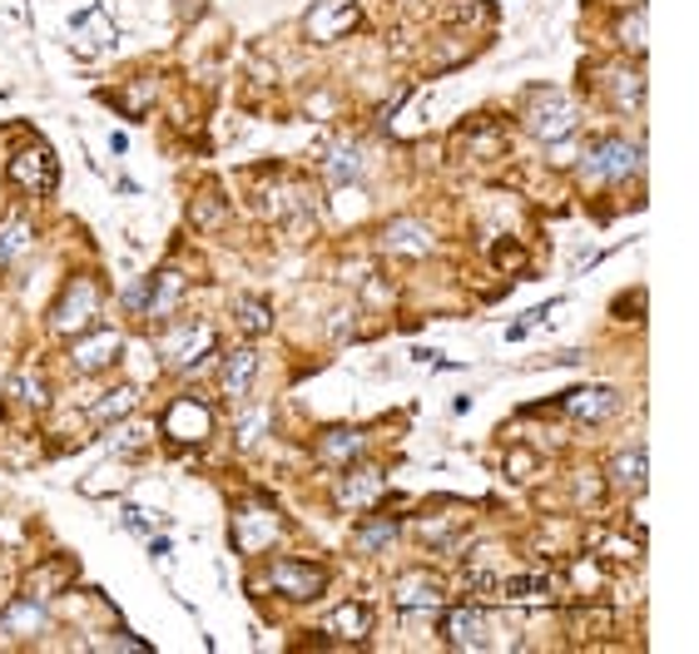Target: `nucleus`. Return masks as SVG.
Wrapping results in <instances>:
<instances>
[{
  "label": "nucleus",
  "mask_w": 699,
  "mask_h": 654,
  "mask_svg": "<svg viewBox=\"0 0 699 654\" xmlns=\"http://www.w3.org/2000/svg\"><path fill=\"white\" fill-rule=\"evenodd\" d=\"M183 298V273H159L150 278V302H144V318H164L174 302Z\"/></svg>",
  "instance_id": "nucleus-25"
},
{
  "label": "nucleus",
  "mask_w": 699,
  "mask_h": 654,
  "mask_svg": "<svg viewBox=\"0 0 699 654\" xmlns=\"http://www.w3.org/2000/svg\"><path fill=\"white\" fill-rule=\"evenodd\" d=\"M611 95H615V105L630 115V109H640L645 105V75L640 70H611Z\"/></svg>",
  "instance_id": "nucleus-27"
},
{
  "label": "nucleus",
  "mask_w": 699,
  "mask_h": 654,
  "mask_svg": "<svg viewBox=\"0 0 699 654\" xmlns=\"http://www.w3.org/2000/svg\"><path fill=\"white\" fill-rule=\"evenodd\" d=\"M357 25V0H318L308 11V35L312 40H343Z\"/></svg>",
  "instance_id": "nucleus-10"
},
{
  "label": "nucleus",
  "mask_w": 699,
  "mask_h": 654,
  "mask_svg": "<svg viewBox=\"0 0 699 654\" xmlns=\"http://www.w3.org/2000/svg\"><path fill=\"white\" fill-rule=\"evenodd\" d=\"M234 536H238V550L259 556L263 546H273V540H279V515H273V511H244L234 521Z\"/></svg>",
  "instance_id": "nucleus-17"
},
{
  "label": "nucleus",
  "mask_w": 699,
  "mask_h": 654,
  "mask_svg": "<svg viewBox=\"0 0 699 654\" xmlns=\"http://www.w3.org/2000/svg\"><path fill=\"white\" fill-rule=\"evenodd\" d=\"M611 476H615V486H630V491H645V476H650V451L645 447H630V451H620L611 462Z\"/></svg>",
  "instance_id": "nucleus-20"
},
{
  "label": "nucleus",
  "mask_w": 699,
  "mask_h": 654,
  "mask_svg": "<svg viewBox=\"0 0 699 654\" xmlns=\"http://www.w3.org/2000/svg\"><path fill=\"white\" fill-rule=\"evenodd\" d=\"M119 357H125V337H119L115 328H95V333H85L75 347H70V367L85 372V377L105 372V367L119 362Z\"/></svg>",
  "instance_id": "nucleus-6"
},
{
  "label": "nucleus",
  "mask_w": 699,
  "mask_h": 654,
  "mask_svg": "<svg viewBox=\"0 0 699 654\" xmlns=\"http://www.w3.org/2000/svg\"><path fill=\"white\" fill-rule=\"evenodd\" d=\"M521 124H526L531 140L556 144V140H570V134L581 129V109L570 105V99L560 95V90H531Z\"/></svg>",
  "instance_id": "nucleus-1"
},
{
  "label": "nucleus",
  "mask_w": 699,
  "mask_h": 654,
  "mask_svg": "<svg viewBox=\"0 0 699 654\" xmlns=\"http://www.w3.org/2000/svg\"><path fill=\"white\" fill-rule=\"evenodd\" d=\"M253 377H259V353H248V347H238V353L224 362V372H218V392L238 402V397H248V387H253Z\"/></svg>",
  "instance_id": "nucleus-19"
},
{
  "label": "nucleus",
  "mask_w": 699,
  "mask_h": 654,
  "mask_svg": "<svg viewBox=\"0 0 699 654\" xmlns=\"http://www.w3.org/2000/svg\"><path fill=\"white\" fill-rule=\"evenodd\" d=\"M388 540H398V521H372L357 531V550H382Z\"/></svg>",
  "instance_id": "nucleus-30"
},
{
  "label": "nucleus",
  "mask_w": 699,
  "mask_h": 654,
  "mask_svg": "<svg viewBox=\"0 0 699 654\" xmlns=\"http://www.w3.org/2000/svg\"><path fill=\"white\" fill-rule=\"evenodd\" d=\"M134 407H140V392H134V387H115V392H105V402L90 407V421H95V427H109V421L130 417Z\"/></svg>",
  "instance_id": "nucleus-24"
},
{
  "label": "nucleus",
  "mask_w": 699,
  "mask_h": 654,
  "mask_svg": "<svg viewBox=\"0 0 699 654\" xmlns=\"http://www.w3.org/2000/svg\"><path fill=\"white\" fill-rule=\"evenodd\" d=\"M441 640L452 650H491V620L476 605H452L441 615Z\"/></svg>",
  "instance_id": "nucleus-5"
},
{
  "label": "nucleus",
  "mask_w": 699,
  "mask_h": 654,
  "mask_svg": "<svg viewBox=\"0 0 699 654\" xmlns=\"http://www.w3.org/2000/svg\"><path fill=\"white\" fill-rule=\"evenodd\" d=\"M392 601H398L402 610H437L447 595H441L437 575H427V570H407V575H398V585H392Z\"/></svg>",
  "instance_id": "nucleus-14"
},
{
  "label": "nucleus",
  "mask_w": 699,
  "mask_h": 654,
  "mask_svg": "<svg viewBox=\"0 0 699 654\" xmlns=\"http://www.w3.org/2000/svg\"><path fill=\"white\" fill-rule=\"evenodd\" d=\"M209 427H214V417H209V407L199 397H179L164 412V437L183 441V447H189V441H204Z\"/></svg>",
  "instance_id": "nucleus-9"
},
{
  "label": "nucleus",
  "mask_w": 699,
  "mask_h": 654,
  "mask_svg": "<svg viewBox=\"0 0 699 654\" xmlns=\"http://www.w3.org/2000/svg\"><path fill=\"white\" fill-rule=\"evenodd\" d=\"M323 630L337 634V640H367V630H372V610H367V605H343V610L328 615Z\"/></svg>",
  "instance_id": "nucleus-23"
},
{
  "label": "nucleus",
  "mask_w": 699,
  "mask_h": 654,
  "mask_svg": "<svg viewBox=\"0 0 699 654\" xmlns=\"http://www.w3.org/2000/svg\"><path fill=\"white\" fill-rule=\"evenodd\" d=\"M382 248H388V253H402V258H427L431 248H437V238H431V228L417 224V218H392V224L382 228Z\"/></svg>",
  "instance_id": "nucleus-15"
},
{
  "label": "nucleus",
  "mask_w": 699,
  "mask_h": 654,
  "mask_svg": "<svg viewBox=\"0 0 699 654\" xmlns=\"http://www.w3.org/2000/svg\"><path fill=\"white\" fill-rule=\"evenodd\" d=\"M31 243H35V228L25 224V218H5V224H0V269L21 263V258L31 253Z\"/></svg>",
  "instance_id": "nucleus-21"
},
{
  "label": "nucleus",
  "mask_w": 699,
  "mask_h": 654,
  "mask_svg": "<svg viewBox=\"0 0 699 654\" xmlns=\"http://www.w3.org/2000/svg\"><path fill=\"white\" fill-rule=\"evenodd\" d=\"M357 451H363V431H353V427H328L323 437H318V456L323 462H353Z\"/></svg>",
  "instance_id": "nucleus-22"
},
{
  "label": "nucleus",
  "mask_w": 699,
  "mask_h": 654,
  "mask_svg": "<svg viewBox=\"0 0 699 654\" xmlns=\"http://www.w3.org/2000/svg\"><path fill=\"white\" fill-rule=\"evenodd\" d=\"M259 431H263V412L244 421V447H253V441H259Z\"/></svg>",
  "instance_id": "nucleus-34"
},
{
  "label": "nucleus",
  "mask_w": 699,
  "mask_h": 654,
  "mask_svg": "<svg viewBox=\"0 0 699 654\" xmlns=\"http://www.w3.org/2000/svg\"><path fill=\"white\" fill-rule=\"evenodd\" d=\"M318 169H323V179L333 183V189H343V183H353L357 174H363V150H357L353 140H328L323 150H318Z\"/></svg>",
  "instance_id": "nucleus-12"
},
{
  "label": "nucleus",
  "mask_w": 699,
  "mask_h": 654,
  "mask_svg": "<svg viewBox=\"0 0 699 654\" xmlns=\"http://www.w3.org/2000/svg\"><path fill=\"white\" fill-rule=\"evenodd\" d=\"M382 491H388L382 466H353V472L343 476V486H337V506H343V511H363V506H372Z\"/></svg>",
  "instance_id": "nucleus-11"
},
{
  "label": "nucleus",
  "mask_w": 699,
  "mask_h": 654,
  "mask_svg": "<svg viewBox=\"0 0 699 654\" xmlns=\"http://www.w3.org/2000/svg\"><path fill=\"white\" fill-rule=\"evenodd\" d=\"M496 601H511V605H536V601H550V580L541 575V570L501 575V585H496Z\"/></svg>",
  "instance_id": "nucleus-18"
},
{
  "label": "nucleus",
  "mask_w": 699,
  "mask_h": 654,
  "mask_svg": "<svg viewBox=\"0 0 699 654\" xmlns=\"http://www.w3.org/2000/svg\"><path fill=\"white\" fill-rule=\"evenodd\" d=\"M144 302H150V278H140L130 293H125V308L130 312H144Z\"/></svg>",
  "instance_id": "nucleus-32"
},
{
  "label": "nucleus",
  "mask_w": 699,
  "mask_h": 654,
  "mask_svg": "<svg viewBox=\"0 0 699 654\" xmlns=\"http://www.w3.org/2000/svg\"><path fill=\"white\" fill-rule=\"evenodd\" d=\"M11 392H15V397H25V402H45V382H35L31 367H25V372L11 382Z\"/></svg>",
  "instance_id": "nucleus-31"
},
{
  "label": "nucleus",
  "mask_w": 699,
  "mask_h": 654,
  "mask_svg": "<svg viewBox=\"0 0 699 654\" xmlns=\"http://www.w3.org/2000/svg\"><path fill=\"white\" fill-rule=\"evenodd\" d=\"M347 322H353V308H337V312H333V337L347 333Z\"/></svg>",
  "instance_id": "nucleus-35"
},
{
  "label": "nucleus",
  "mask_w": 699,
  "mask_h": 654,
  "mask_svg": "<svg viewBox=\"0 0 699 654\" xmlns=\"http://www.w3.org/2000/svg\"><path fill=\"white\" fill-rule=\"evenodd\" d=\"M45 625H50V615H45V605L31 601V595L11 601L5 615H0V634H11V640H31V634H40Z\"/></svg>",
  "instance_id": "nucleus-16"
},
{
  "label": "nucleus",
  "mask_w": 699,
  "mask_h": 654,
  "mask_svg": "<svg viewBox=\"0 0 699 654\" xmlns=\"http://www.w3.org/2000/svg\"><path fill=\"white\" fill-rule=\"evenodd\" d=\"M238 328H244L248 337H263L273 328V312L263 298H238Z\"/></svg>",
  "instance_id": "nucleus-28"
},
{
  "label": "nucleus",
  "mask_w": 699,
  "mask_h": 654,
  "mask_svg": "<svg viewBox=\"0 0 699 654\" xmlns=\"http://www.w3.org/2000/svg\"><path fill=\"white\" fill-rule=\"evenodd\" d=\"M269 580H273V591L288 595V601H312V595H323V585H328L323 566H308V560H273Z\"/></svg>",
  "instance_id": "nucleus-8"
},
{
  "label": "nucleus",
  "mask_w": 699,
  "mask_h": 654,
  "mask_svg": "<svg viewBox=\"0 0 699 654\" xmlns=\"http://www.w3.org/2000/svg\"><path fill=\"white\" fill-rule=\"evenodd\" d=\"M209 353H214V328H209V322H183V328L159 337V357L174 372H194Z\"/></svg>",
  "instance_id": "nucleus-3"
},
{
  "label": "nucleus",
  "mask_w": 699,
  "mask_h": 654,
  "mask_svg": "<svg viewBox=\"0 0 699 654\" xmlns=\"http://www.w3.org/2000/svg\"><path fill=\"white\" fill-rule=\"evenodd\" d=\"M566 412L576 421H585V427L611 421L615 412H620V392H615V387H581V392H570L566 397Z\"/></svg>",
  "instance_id": "nucleus-13"
},
{
  "label": "nucleus",
  "mask_w": 699,
  "mask_h": 654,
  "mask_svg": "<svg viewBox=\"0 0 699 654\" xmlns=\"http://www.w3.org/2000/svg\"><path fill=\"white\" fill-rule=\"evenodd\" d=\"M645 169V144H630V140H595L585 150V179L591 183H620L630 174Z\"/></svg>",
  "instance_id": "nucleus-2"
},
{
  "label": "nucleus",
  "mask_w": 699,
  "mask_h": 654,
  "mask_svg": "<svg viewBox=\"0 0 699 654\" xmlns=\"http://www.w3.org/2000/svg\"><path fill=\"white\" fill-rule=\"evenodd\" d=\"M5 179L15 183V189H25V193H50L55 189V179H60V169H55V154L45 150H21L11 164H5Z\"/></svg>",
  "instance_id": "nucleus-7"
},
{
  "label": "nucleus",
  "mask_w": 699,
  "mask_h": 654,
  "mask_svg": "<svg viewBox=\"0 0 699 654\" xmlns=\"http://www.w3.org/2000/svg\"><path fill=\"white\" fill-rule=\"evenodd\" d=\"M95 318H99V288L90 278L66 283L60 302L50 308V328H55V333H80V328H90Z\"/></svg>",
  "instance_id": "nucleus-4"
},
{
  "label": "nucleus",
  "mask_w": 699,
  "mask_h": 654,
  "mask_svg": "<svg viewBox=\"0 0 699 654\" xmlns=\"http://www.w3.org/2000/svg\"><path fill=\"white\" fill-rule=\"evenodd\" d=\"M125 521H130V531H150V511H140V506H130Z\"/></svg>",
  "instance_id": "nucleus-33"
},
{
  "label": "nucleus",
  "mask_w": 699,
  "mask_h": 654,
  "mask_svg": "<svg viewBox=\"0 0 699 654\" xmlns=\"http://www.w3.org/2000/svg\"><path fill=\"white\" fill-rule=\"evenodd\" d=\"M615 40H620L630 55H645L650 50V15H645V5H635V11L620 15V31H615Z\"/></svg>",
  "instance_id": "nucleus-26"
},
{
  "label": "nucleus",
  "mask_w": 699,
  "mask_h": 654,
  "mask_svg": "<svg viewBox=\"0 0 699 654\" xmlns=\"http://www.w3.org/2000/svg\"><path fill=\"white\" fill-rule=\"evenodd\" d=\"M154 437L150 421H130V427H115V437H109V447L119 451V456H134V451H144Z\"/></svg>",
  "instance_id": "nucleus-29"
}]
</instances>
